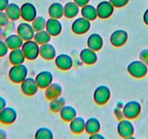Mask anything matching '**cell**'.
Listing matches in <instances>:
<instances>
[{"label": "cell", "mask_w": 148, "mask_h": 139, "mask_svg": "<svg viewBox=\"0 0 148 139\" xmlns=\"http://www.w3.org/2000/svg\"><path fill=\"white\" fill-rule=\"evenodd\" d=\"M28 70L24 64L12 65L8 72V77L10 80L14 83H21L27 77Z\"/></svg>", "instance_id": "cell-1"}, {"label": "cell", "mask_w": 148, "mask_h": 139, "mask_svg": "<svg viewBox=\"0 0 148 139\" xmlns=\"http://www.w3.org/2000/svg\"><path fill=\"white\" fill-rule=\"evenodd\" d=\"M127 71L130 76L135 78H142L145 77L148 73V66L142 61L134 60L129 64Z\"/></svg>", "instance_id": "cell-2"}, {"label": "cell", "mask_w": 148, "mask_h": 139, "mask_svg": "<svg viewBox=\"0 0 148 139\" xmlns=\"http://www.w3.org/2000/svg\"><path fill=\"white\" fill-rule=\"evenodd\" d=\"M39 47L40 45L35 42L34 39L25 41L21 49L28 60H35L39 56Z\"/></svg>", "instance_id": "cell-3"}, {"label": "cell", "mask_w": 148, "mask_h": 139, "mask_svg": "<svg viewBox=\"0 0 148 139\" xmlns=\"http://www.w3.org/2000/svg\"><path fill=\"white\" fill-rule=\"evenodd\" d=\"M142 111V106L137 101H130L126 103L123 107L124 117L129 120H134L138 117Z\"/></svg>", "instance_id": "cell-4"}, {"label": "cell", "mask_w": 148, "mask_h": 139, "mask_svg": "<svg viewBox=\"0 0 148 139\" xmlns=\"http://www.w3.org/2000/svg\"><path fill=\"white\" fill-rule=\"evenodd\" d=\"M117 131L119 136L123 138H134V127L133 123L129 119H123L119 120L117 125Z\"/></svg>", "instance_id": "cell-5"}, {"label": "cell", "mask_w": 148, "mask_h": 139, "mask_svg": "<svg viewBox=\"0 0 148 139\" xmlns=\"http://www.w3.org/2000/svg\"><path fill=\"white\" fill-rule=\"evenodd\" d=\"M110 90L104 85L98 86L94 91V101L98 105H104L108 102L110 98Z\"/></svg>", "instance_id": "cell-6"}, {"label": "cell", "mask_w": 148, "mask_h": 139, "mask_svg": "<svg viewBox=\"0 0 148 139\" xmlns=\"http://www.w3.org/2000/svg\"><path fill=\"white\" fill-rule=\"evenodd\" d=\"M91 28V21L86 18H76L73 22L71 25V30L73 33L76 35H84Z\"/></svg>", "instance_id": "cell-7"}, {"label": "cell", "mask_w": 148, "mask_h": 139, "mask_svg": "<svg viewBox=\"0 0 148 139\" xmlns=\"http://www.w3.org/2000/svg\"><path fill=\"white\" fill-rule=\"evenodd\" d=\"M17 33L24 41H29L34 39L35 35V30L32 26V24L29 22H23L19 23L16 28Z\"/></svg>", "instance_id": "cell-8"}, {"label": "cell", "mask_w": 148, "mask_h": 139, "mask_svg": "<svg viewBox=\"0 0 148 139\" xmlns=\"http://www.w3.org/2000/svg\"><path fill=\"white\" fill-rule=\"evenodd\" d=\"M129 38L128 33L125 30L117 29L113 31L110 38L111 44L115 47H121L126 44Z\"/></svg>", "instance_id": "cell-9"}, {"label": "cell", "mask_w": 148, "mask_h": 139, "mask_svg": "<svg viewBox=\"0 0 148 139\" xmlns=\"http://www.w3.org/2000/svg\"><path fill=\"white\" fill-rule=\"evenodd\" d=\"M17 117V111L12 107H5L0 112V123L5 125H12L16 121Z\"/></svg>", "instance_id": "cell-10"}, {"label": "cell", "mask_w": 148, "mask_h": 139, "mask_svg": "<svg viewBox=\"0 0 148 139\" xmlns=\"http://www.w3.org/2000/svg\"><path fill=\"white\" fill-rule=\"evenodd\" d=\"M21 89L25 96H31L37 93L39 88L35 78L32 77H27L21 83Z\"/></svg>", "instance_id": "cell-11"}, {"label": "cell", "mask_w": 148, "mask_h": 139, "mask_svg": "<svg viewBox=\"0 0 148 139\" xmlns=\"http://www.w3.org/2000/svg\"><path fill=\"white\" fill-rule=\"evenodd\" d=\"M55 65L58 69L62 71L69 70L73 66V59L68 54H60L55 58Z\"/></svg>", "instance_id": "cell-12"}, {"label": "cell", "mask_w": 148, "mask_h": 139, "mask_svg": "<svg viewBox=\"0 0 148 139\" xmlns=\"http://www.w3.org/2000/svg\"><path fill=\"white\" fill-rule=\"evenodd\" d=\"M21 14L23 20L31 22L37 16L36 8L32 3L26 2L21 7Z\"/></svg>", "instance_id": "cell-13"}, {"label": "cell", "mask_w": 148, "mask_h": 139, "mask_svg": "<svg viewBox=\"0 0 148 139\" xmlns=\"http://www.w3.org/2000/svg\"><path fill=\"white\" fill-rule=\"evenodd\" d=\"M97 17L100 19H108L114 12V7L109 1H102L97 6Z\"/></svg>", "instance_id": "cell-14"}, {"label": "cell", "mask_w": 148, "mask_h": 139, "mask_svg": "<svg viewBox=\"0 0 148 139\" xmlns=\"http://www.w3.org/2000/svg\"><path fill=\"white\" fill-rule=\"evenodd\" d=\"M35 80L39 89H45L53 81V75L50 71L43 70L36 76Z\"/></svg>", "instance_id": "cell-15"}, {"label": "cell", "mask_w": 148, "mask_h": 139, "mask_svg": "<svg viewBox=\"0 0 148 139\" xmlns=\"http://www.w3.org/2000/svg\"><path fill=\"white\" fill-rule=\"evenodd\" d=\"M79 57L84 64L87 65H92L97 62V52L92 50L90 48H84L79 52Z\"/></svg>", "instance_id": "cell-16"}, {"label": "cell", "mask_w": 148, "mask_h": 139, "mask_svg": "<svg viewBox=\"0 0 148 139\" xmlns=\"http://www.w3.org/2000/svg\"><path fill=\"white\" fill-rule=\"evenodd\" d=\"M45 29L52 36H58L62 32V25L59 19L50 18L47 20Z\"/></svg>", "instance_id": "cell-17"}, {"label": "cell", "mask_w": 148, "mask_h": 139, "mask_svg": "<svg viewBox=\"0 0 148 139\" xmlns=\"http://www.w3.org/2000/svg\"><path fill=\"white\" fill-rule=\"evenodd\" d=\"M57 51L55 46L50 44L47 43L40 45L39 55L45 60H52L56 57Z\"/></svg>", "instance_id": "cell-18"}, {"label": "cell", "mask_w": 148, "mask_h": 139, "mask_svg": "<svg viewBox=\"0 0 148 139\" xmlns=\"http://www.w3.org/2000/svg\"><path fill=\"white\" fill-rule=\"evenodd\" d=\"M104 44L103 39L99 33H94L88 37L87 46L95 52H98L102 48Z\"/></svg>", "instance_id": "cell-19"}, {"label": "cell", "mask_w": 148, "mask_h": 139, "mask_svg": "<svg viewBox=\"0 0 148 139\" xmlns=\"http://www.w3.org/2000/svg\"><path fill=\"white\" fill-rule=\"evenodd\" d=\"M62 93V88L58 83H52L45 89V96L49 101L60 96Z\"/></svg>", "instance_id": "cell-20"}, {"label": "cell", "mask_w": 148, "mask_h": 139, "mask_svg": "<svg viewBox=\"0 0 148 139\" xmlns=\"http://www.w3.org/2000/svg\"><path fill=\"white\" fill-rule=\"evenodd\" d=\"M85 123L86 121L83 117L76 116L70 122V130L75 134H81L85 131Z\"/></svg>", "instance_id": "cell-21"}, {"label": "cell", "mask_w": 148, "mask_h": 139, "mask_svg": "<svg viewBox=\"0 0 148 139\" xmlns=\"http://www.w3.org/2000/svg\"><path fill=\"white\" fill-rule=\"evenodd\" d=\"M5 42L8 44L10 50L15 49H20L22 47L25 41L18 35V33H12L10 36H7L5 39Z\"/></svg>", "instance_id": "cell-22"}, {"label": "cell", "mask_w": 148, "mask_h": 139, "mask_svg": "<svg viewBox=\"0 0 148 139\" xmlns=\"http://www.w3.org/2000/svg\"><path fill=\"white\" fill-rule=\"evenodd\" d=\"M9 61L11 65H20L23 64L25 60V57L21 48L12 49L9 53Z\"/></svg>", "instance_id": "cell-23"}, {"label": "cell", "mask_w": 148, "mask_h": 139, "mask_svg": "<svg viewBox=\"0 0 148 139\" xmlns=\"http://www.w3.org/2000/svg\"><path fill=\"white\" fill-rule=\"evenodd\" d=\"M60 115L63 121L70 123L73 119L77 116V112L72 106L65 105L60 111Z\"/></svg>", "instance_id": "cell-24"}, {"label": "cell", "mask_w": 148, "mask_h": 139, "mask_svg": "<svg viewBox=\"0 0 148 139\" xmlns=\"http://www.w3.org/2000/svg\"><path fill=\"white\" fill-rule=\"evenodd\" d=\"M100 122L95 117L89 118L85 123V131L89 135L98 133L100 130Z\"/></svg>", "instance_id": "cell-25"}, {"label": "cell", "mask_w": 148, "mask_h": 139, "mask_svg": "<svg viewBox=\"0 0 148 139\" xmlns=\"http://www.w3.org/2000/svg\"><path fill=\"white\" fill-rule=\"evenodd\" d=\"M79 12H80L79 6L74 2H68L64 6V16L68 19L76 18Z\"/></svg>", "instance_id": "cell-26"}, {"label": "cell", "mask_w": 148, "mask_h": 139, "mask_svg": "<svg viewBox=\"0 0 148 139\" xmlns=\"http://www.w3.org/2000/svg\"><path fill=\"white\" fill-rule=\"evenodd\" d=\"M5 12L10 20L17 21L21 18V7L15 3H10L5 10Z\"/></svg>", "instance_id": "cell-27"}, {"label": "cell", "mask_w": 148, "mask_h": 139, "mask_svg": "<svg viewBox=\"0 0 148 139\" xmlns=\"http://www.w3.org/2000/svg\"><path fill=\"white\" fill-rule=\"evenodd\" d=\"M48 13L50 18L60 19L64 16V6L60 2H55L49 6Z\"/></svg>", "instance_id": "cell-28"}, {"label": "cell", "mask_w": 148, "mask_h": 139, "mask_svg": "<svg viewBox=\"0 0 148 139\" xmlns=\"http://www.w3.org/2000/svg\"><path fill=\"white\" fill-rule=\"evenodd\" d=\"M81 14L82 17L90 21L95 20L98 18L97 8L92 5H86L82 7L81 10Z\"/></svg>", "instance_id": "cell-29"}, {"label": "cell", "mask_w": 148, "mask_h": 139, "mask_svg": "<svg viewBox=\"0 0 148 139\" xmlns=\"http://www.w3.org/2000/svg\"><path fill=\"white\" fill-rule=\"evenodd\" d=\"M51 38H52V36L47 31L46 29H45L36 32L34 40L39 45H42L44 44L49 43L51 41Z\"/></svg>", "instance_id": "cell-30"}, {"label": "cell", "mask_w": 148, "mask_h": 139, "mask_svg": "<svg viewBox=\"0 0 148 139\" xmlns=\"http://www.w3.org/2000/svg\"><path fill=\"white\" fill-rule=\"evenodd\" d=\"M65 105V99L62 96L52 99L49 102V109L55 113L60 112L61 109Z\"/></svg>", "instance_id": "cell-31"}, {"label": "cell", "mask_w": 148, "mask_h": 139, "mask_svg": "<svg viewBox=\"0 0 148 139\" xmlns=\"http://www.w3.org/2000/svg\"><path fill=\"white\" fill-rule=\"evenodd\" d=\"M36 139H52L53 133L52 130L47 127H39L35 133Z\"/></svg>", "instance_id": "cell-32"}, {"label": "cell", "mask_w": 148, "mask_h": 139, "mask_svg": "<svg viewBox=\"0 0 148 139\" xmlns=\"http://www.w3.org/2000/svg\"><path fill=\"white\" fill-rule=\"evenodd\" d=\"M47 20L43 16H36L35 19L31 22L32 26L36 32L42 30H45L46 28Z\"/></svg>", "instance_id": "cell-33"}, {"label": "cell", "mask_w": 148, "mask_h": 139, "mask_svg": "<svg viewBox=\"0 0 148 139\" xmlns=\"http://www.w3.org/2000/svg\"><path fill=\"white\" fill-rule=\"evenodd\" d=\"M4 28V37L5 38L7 36H10V34L13 33L14 31H16V25H15V21L10 20L5 27Z\"/></svg>", "instance_id": "cell-34"}, {"label": "cell", "mask_w": 148, "mask_h": 139, "mask_svg": "<svg viewBox=\"0 0 148 139\" xmlns=\"http://www.w3.org/2000/svg\"><path fill=\"white\" fill-rule=\"evenodd\" d=\"M9 47L5 39H0V57H4L9 53Z\"/></svg>", "instance_id": "cell-35"}, {"label": "cell", "mask_w": 148, "mask_h": 139, "mask_svg": "<svg viewBox=\"0 0 148 139\" xmlns=\"http://www.w3.org/2000/svg\"><path fill=\"white\" fill-rule=\"evenodd\" d=\"M10 21L5 11H0V27H5Z\"/></svg>", "instance_id": "cell-36"}, {"label": "cell", "mask_w": 148, "mask_h": 139, "mask_svg": "<svg viewBox=\"0 0 148 139\" xmlns=\"http://www.w3.org/2000/svg\"><path fill=\"white\" fill-rule=\"evenodd\" d=\"M129 1V0H109V2L113 5V6L116 8H121L126 6Z\"/></svg>", "instance_id": "cell-37"}, {"label": "cell", "mask_w": 148, "mask_h": 139, "mask_svg": "<svg viewBox=\"0 0 148 139\" xmlns=\"http://www.w3.org/2000/svg\"><path fill=\"white\" fill-rule=\"evenodd\" d=\"M139 59L148 66V49H144L139 53Z\"/></svg>", "instance_id": "cell-38"}, {"label": "cell", "mask_w": 148, "mask_h": 139, "mask_svg": "<svg viewBox=\"0 0 148 139\" xmlns=\"http://www.w3.org/2000/svg\"><path fill=\"white\" fill-rule=\"evenodd\" d=\"M114 114L119 120H123V119L125 118L124 115H123V108H121V107H117V106H116V107L114 108Z\"/></svg>", "instance_id": "cell-39"}, {"label": "cell", "mask_w": 148, "mask_h": 139, "mask_svg": "<svg viewBox=\"0 0 148 139\" xmlns=\"http://www.w3.org/2000/svg\"><path fill=\"white\" fill-rule=\"evenodd\" d=\"M10 4V0H0V11H5Z\"/></svg>", "instance_id": "cell-40"}, {"label": "cell", "mask_w": 148, "mask_h": 139, "mask_svg": "<svg viewBox=\"0 0 148 139\" xmlns=\"http://www.w3.org/2000/svg\"><path fill=\"white\" fill-rule=\"evenodd\" d=\"M89 1H90V0H73V2L76 4H77L79 6V7H82L88 5Z\"/></svg>", "instance_id": "cell-41"}, {"label": "cell", "mask_w": 148, "mask_h": 139, "mask_svg": "<svg viewBox=\"0 0 148 139\" xmlns=\"http://www.w3.org/2000/svg\"><path fill=\"white\" fill-rule=\"evenodd\" d=\"M89 138L90 139H105V138L103 135L100 134V133H99V132H98V133L91 134L90 136H89Z\"/></svg>", "instance_id": "cell-42"}, {"label": "cell", "mask_w": 148, "mask_h": 139, "mask_svg": "<svg viewBox=\"0 0 148 139\" xmlns=\"http://www.w3.org/2000/svg\"><path fill=\"white\" fill-rule=\"evenodd\" d=\"M5 107H7V101L4 97L0 96V112L2 111Z\"/></svg>", "instance_id": "cell-43"}, {"label": "cell", "mask_w": 148, "mask_h": 139, "mask_svg": "<svg viewBox=\"0 0 148 139\" xmlns=\"http://www.w3.org/2000/svg\"><path fill=\"white\" fill-rule=\"evenodd\" d=\"M8 137V133L4 129H0V139H5Z\"/></svg>", "instance_id": "cell-44"}, {"label": "cell", "mask_w": 148, "mask_h": 139, "mask_svg": "<svg viewBox=\"0 0 148 139\" xmlns=\"http://www.w3.org/2000/svg\"><path fill=\"white\" fill-rule=\"evenodd\" d=\"M143 21L147 25H148V8L145 10L143 15Z\"/></svg>", "instance_id": "cell-45"}, {"label": "cell", "mask_w": 148, "mask_h": 139, "mask_svg": "<svg viewBox=\"0 0 148 139\" xmlns=\"http://www.w3.org/2000/svg\"><path fill=\"white\" fill-rule=\"evenodd\" d=\"M0 39H5V37H4L3 27H0Z\"/></svg>", "instance_id": "cell-46"}, {"label": "cell", "mask_w": 148, "mask_h": 139, "mask_svg": "<svg viewBox=\"0 0 148 139\" xmlns=\"http://www.w3.org/2000/svg\"><path fill=\"white\" fill-rule=\"evenodd\" d=\"M123 105H124V104H123V103L122 102H118L117 104H116V106L121 107V108H123Z\"/></svg>", "instance_id": "cell-47"}, {"label": "cell", "mask_w": 148, "mask_h": 139, "mask_svg": "<svg viewBox=\"0 0 148 139\" xmlns=\"http://www.w3.org/2000/svg\"><path fill=\"white\" fill-rule=\"evenodd\" d=\"M147 74H148V73H147Z\"/></svg>", "instance_id": "cell-48"}]
</instances>
